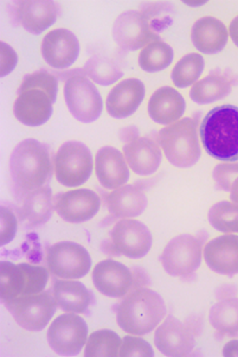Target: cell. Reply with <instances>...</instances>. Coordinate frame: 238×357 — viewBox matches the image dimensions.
<instances>
[{
  "label": "cell",
  "instance_id": "5",
  "mask_svg": "<svg viewBox=\"0 0 238 357\" xmlns=\"http://www.w3.org/2000/svg\"><path fill=\"white\" fill-rule=\"evenodd\" d=\"M158 142L167 160L180 169L193 167L200 159L197 120L185 118L159 131Z\"/></svg>",
  "mask_w": 238,
  "mask_h": 357
},
{
  "label": "cell",
  "instance_id": "34",
  "mask_svg": "<svg viewBox=\"0 0 238 357\" xmlns=\"http://www.w3.org/2000/svg\"><path fill=\"white\" fill-rule=\"evenodd\" d=\"M121 338L111 330H99L88 337L84 356L114 357L119 356Z\"/></svg>",
  "mask_w": 238,
  "mask_h": 357
},
{
  "label": "cell",
  "instance_id": "25",
  "mask_svg": "<svg viewBox=\"0 0 238 357\" xmlns=\"http://www.w3.org/2000/svg\"><path fill=\"white\" fill-rule=\"evenodd\" d=\"M106 204L114 218H136L146 209V192L138 184L123 185L108 194Z\"/></svg>",
  "mask_w": 238,
  "mask_h": 357
},
{
  "label": "cell",
  "instance_id": "32",
  "mask_svg": "<svg viewBox=\"0 0 238 357\" xmlns=\"http://www.w3.org/2000/svg\"><path fill=\"white\" fill-rule=\"evenodd\" d=\"M86 75L100 84L111 86L122 77L123 73L119 64L108 56H93L86 63Z\"/></svg>",
  "mask_w": 238,
  "mask_h": 357
},
{
  "label": "cell",
  "instance_id": "24",
  "mask_svg": "<svg viewBox=\"0 0 238 357\" xmlns=\"http://www.w3.org/2000/svg\"><path fill=\"white\" fill-rule=\"evenodd\" d=\"M187 109L183 96L172 87L159 88L148 101V114L154 123L171 125L180 120Z\"/></svg>",
  "mask_w": 238,
  "mask_h": 357
},
{
  "label": "cell",
  "instance_id": "22",
  "mask_svg": "<svg viewBox=\"0 0 238 357\" xmlns=\"http://www.w3.org/2000/svg\"><path fill=\"white\" fill-rule=\"evenodd\" d=\"M122 153L116 147L104 146L96 153V176L102 187L111 190L126 185L129 169Z\"/></svg>",
  "mask_w": 238,
  "mask_h": 357
},
{
  "label": "cell",
  "instance_id": "18",
  "mask_svg": "<svg viewBox=\"0 0 238 357\" xmlns=\"http://www.w3.org/2000/svg\"><path fill=\"white\" fill-rule=\"evenodd\" d=\"M79 54L77 37L67 29H56L45 35L42 42V56L50 67L65 69L75 63Z\"/></svg>",
  "mask_w": 238,
  "mask_h": 357
},
{
  "label": "cell",
  "instance_id": "20",
  "mask_svg": "<svg viewBox=\"0 0 238 357\" xmlns=\"http://www.w3.org/2000/svg\"><path fill=\"white\" fill-rule=\"evenodd\" d=\"M123 157L136 175L148 176L158 170L163 153L151 138L134 137L123 146Z\"/></svg>",
  "mask_w": 238,
  "mask_h": 357
},
{
  "label": "cell",
  "instance_id": "33",
  "mask_svg": "<svg viewBox=\"0 0 238 357\" xmlns=\"http://www.w3.org/2000/svg\"><path fill=\"white\" fill-rule=\"evenodd\" d=\"M205 67V62L200 54L191 52L182 57L172 70V81L178 88L190 87L197 84Z\"/></svg>",
  "mask_w": 238,
  "mask_h": 357
},
{
  "label": "cell",
  "instance_id": "16",
  "mask_svg": "<svg viewBox=\"0 0 238 357\" xmlns=\"http://www.w3.org/2000/svg\"><path fill=\"white\" fill-rule=\"evenodd\" d=\"M133 272L116 260H104L93 271V282L96 290L111 298H122L133 289Z\"/></svg>",
  "mask_w": 238,
  "mask_h": 357
},
{
  "label": "cell",
  "instance_id": "37",
  "mask_svg": "<svg viewBox=\"0 0 238 357\" xmlns=\"http://www.w3.org/2000/svg\"><path fill=\"white\" fill-rule=\"evenodd\" d=\"M119 356L151 357L154 356V351L148 342L143 338L136 337V335H134V336H126L123 338Z\"/></svg>",
  "mask_w": 238,
  "mask_h": 357
},
{
  "label": "cell",
  "instance_id": "17",
  "mask_svg": "<svg viewBox=\"0 0 238 357\" xmlns=\"http://www.w3.org/2000/svg\"><path fill=\"white\" fill-rule=\"evenodd\" d=\"M99 196L88 189H76L60 194L55 199V211L64 221L81 223L89 221L99 211Z\"/></svg>",
  "mask_w": 238,
  "mask_h": 357
},
{
  "label": "cell",
  "instance_id": "4",
  "mask_svg": "<svg viewBox=\"0 0 238 357\" xmlns=\"http://www.w3.org/2000/svg\"><path fill=\"white\" fill-rule=\"evenodd\" d=\"M166 306L163 298L146 287L132 290L116 310V321L126 333L143 336L151 333L163 321Z\"/></svg>",
  "mask_w": 238,
  "mask_h": 357
},
{
  "label": "cell",
  "instance_id": "23",
  "mask_svg": "<svg viewBox=\"0 0 238 357\" xmlns=\"http://www.w3.org/2000/svg\"><path fill=\"white\" fill-rule=\"evenodd\" d=\"M204 259L216 273L238 274V235H223L209 241L204 247Z\"/></svg>",
  "mask_w": 238,
  "mask_h": 357
},
{
  "label": "cell",
  "instance_id": "39",
  "mask_svg": "<svg viewBox=\"0 0 238 357\" xmlns=\"http://www.w3.org/2000/svg\"><path fill=\"white\" fill-rule=\"evenodd\" d=\"M17 54L8 44L1 42L0 43V75L6 76L8 73L13 72L16 67Z\"/></svg>",
  "mask_w": 238,
  "mask_h": 357
},
{
  "label": "cell",
  "instance_id": "10",
  "mask_svg": "<svg viewBox=\"0 0 238 357\" xmlns=\"http://www.w3.org/2000/svg\"><path fill=\"white\" fill-rule=\"evenodd\" d=\"M202 255V240L193 235L182 234L167 243L160 261L172 277L189 278L200 266Z\"/></svg>",
  "mask_w": 238,
  "mask_h": 357
},
{
  "label": "cell",
  "instance_id": "2",
  "mask_svg": "<svg viewBox=\"0 0 238 357\" xmlns=\"http://www.w3.org/2000/svg\"><path fill=\"white\" fill-rule=\"evenodd\" d=\"M203 146L223 163L238 162V107L221 105L212 108L200 123Z\"/></svg>",
  "mask_w": 238,
  "mask_h": 357
},
{
  "label": "cell",
  "instance_id": "29",
  "mask_svg": "<svg viewBox=\"0 0 238 357\" xmlns=\"http://www.w3.org/2000/svg\"><path fill=\"white\" fill-rule=\"evenodd\" d=\"M23 204L19 214L22 220L29 227L42 226L51 218L52 209L55 203L52 201V192L50 188L44 187L30 191L22 197Z\"/></svg>",
  "mask_w": 238,
  "mask_h": 357
},
{
  "label": "cell",
  "instance_id": "30",
  "mask_svg": "<svg viewBox=\"0 0 238 357\" xmlns=\"http://www.w3.org/2000/svg\"><path fill=\"white\" fill-rule=\"evenodd\" d=\"M209 321L214 329L223 336H237L238 298H222L216 303L209 312Z\"/></svg>",
  "mask_w": 238,
  "mask_h": 357
},
{
  "label": "cell",
  "instance_id": "12",
  "mask_svg": "<svg viewBox=\"0 0 238 357\" xmlns=\"http://www.w3.org/2000/svg\"><path fill=\"white\" fill-rule=\"evenodd\" d=\"M47 264L49 271L58 278L79 279L90 271L92 258L84 246L63 241L48 247Z\"/></svg>",
  "mask_w": 238,
  "mask_h": 357
},
{
  "label": "cell",
  "instance_id": "19",
  "mask_svg": "<svg viewBox=\"0 0 238 357\" xmlns=\"http://www.w3.org/2000/svg\"><path fill=\"white\" fill-rule=\"evenodd\" d=\"M15 16L26 31L40 35L55 23L58 6L52 0H22L15 5Z\"/></svg>",
  "mask_w": 238,
  "mask_h": 357
},
{
  "label": "cell",
  "instance_id": "8",
  "mask_svg": "<svg viewBox=\"0 0 238 357\" xmlns=\"http://www.w3.org/2000/svg\"><path fill=\"white\" fill-rule=\"evenodd\" d=\"M56 178L64 187L76 188L87 182L93 171L90 150L79 142H67L54 158Z\"/></svg>",
  "mask_w": 238,
  "mask_h": 357
},
{
  "label": "cell",
  "instance_id": "35",
  "mask_svg": "<svg viewBox=\"0 0 238 357\" xmlns=\"http://www.w3.org/2000/svg\"><path fill=\"white\" fill-rule=\"evenodd\" d=\"M209 222L214 229L222 233H238L237 204L229 201L216 203L209 211Z\"/></svg>",
  "mask_w": 238,
  "mask_h": 357
},
{
  "label": "cell",
  "instance_id": "7",
  "mask_svg": "<svg viewBox=\"0 0 238 357\" xmlns=\"http://www.w3.org/2000/svg\"><path fill=\"white\" fill-rule=\"evenodd\" d=\"M64 99L72 116L81 123H94L102 113L101 94L84 73H74L65 79Z\"/></svg>",
  "mask_w": 238,
  "mask_h": 357
},
{
  "label": "cell",
  "instance_id": "27",
  "mask_svg": "<svg viewBox=\"0 0 238 357\" xmlns=\"http://www.w3.org/2000/svg\"><path fill=\"white\" fill-rule=\"evenodd\" d=\"M52 296L60 309L72 314H87L94 302L92 292L82 282L75 280H56L52 286Z\"/></svg>",
  "mask_w": 238,
  "mask_h": 357
},
{
  "label": "cell",
  "instance_id": "3",
  "mask_svg": "<svg viewBox=\"0 0 238 357\" xmlns=\"http://www.w3.org/2000/svg\"><path fill=\"white\" fill-rule=\"evenodd\" d=\"M52 170L49 150L38 140H23L13 149L10 174L20 197L44 187L51 178Z\"/></svg>",
  "mask_w": 238,
  "mask_h": 357
},
{
  "label": "cell",
  "instance_id": "38",
  "mask_svg": "<svg viewBox=\"0 0 238 357\" xmlns=\"http://www.w3.org/2000/svg\"><path fill=\"white\" fill-rule=\"evenodd\" d=\"M0 218H1V233H0V243L1 246L8 245L13 241L16 236L17 218L13 211H10L6 206H1L0 209Z\"/></svg>",
  "mask_w": 238,
  "mask_h": 357
},
{
  "label": "cell",
  "instance_id": "21",
  "mask_svg": "<svg viewBox=\"0 0 238 357\" xmlns=\"http://www.w3.org/2000/svg\"><path fill=\"white\" fill-rule=\"evenodd\" d=\"M145 91V84L140 79H123L108 94L106 101L108 113L116 119L131 116L143 103Z\"/></svg>",
  "mask_w": 238,
  "mask_h": 357
},
{
  "label": "cell",
  "instance_id": "31",
  "mask_svg": "<svg viewBox=\"0 0 238 357\" xmlns=\"http://www.w3.org/2000/svg\"><path fill=\"white\" fill-rule=\"evenodd\" d=\"M173 49L163 40H153L141 49L139 66L143 72L158 73L171 66L173 61Z\"/></svg>",
  "mask_w": 238,
  "mask_h": 357
},
{
  "label": "cell",
  "instance_id": "13",
  "mask_svg": "<svg viewBox=\"0 0 238 357\" xmlns=\"http://www.w3.org/2000/svg\"><path fill=\"white\" fill-rule=\"evenodd\" d=\"M49 345L60 355H76L88 340V326L76 314H64L52 321L48 330Z\"/></svg>",
  "mask_w": 238,
  "mask_h": 357
},
{
  "label": "cell",
  "instance_id": "28",
  "mask_svg": "<svg viewBox=\"0 0 238 357\" xmlns=\"http://www.w3.org/2000/svg\"><path fill=\"white\" fill-rule=\"evenodd\" d=\"M236 77L228 72H214L193 84L190 91L192 101L199 105H207L219 101L230 94Z\"/></svg>",
  "mask_w": 238,
  "mask_h": 357
},
{
  "label": "cell",
  "instance_id": "1",
  "mask_svg": "<svg viewBox=\"0 0 238 357\" xmlns=\"http://www.w3.org/2000/svg\"><path fill=\"white\" fill-rule=\"evenodd\" d=\"M58 84L55 76L45 70L25 76L15 101L13 113L26 126H40L52 114Z\"/></svg>",
  "mask_w": 238,
  "mask_h": 357
},
{
  "label": "cell",
  "instance_id": "26",
  "mask_svg": "<svg viewBox=\"0 0 238 357\" xmlns=\"http://www.w3.org/2000/svg\"><path fill=\"white\" fill-rule=\"evenodd\" d=\"M228 29L221 20L214 17H203L197 20L192 30L191 38L197 50L214 55L222 52L228 42Z\"/></svg>",
  "mask_w": 238,
  "mask_h": 357
},
{
  "label": "cell",
  "instance_id": "6",
  "mask_svg": "<svg viewBox=\"0 0 238 357\" xmlns=\"http://www.w3.org/2000/svg\"><path fill=\"white\" fill-rule=\"evenodd\" d=\"M47 268L30 264H0V297L3 302L43 292L48 282Z\"/></svg>",
  "mask_w": 238,
  "mask_h": 357
},
{
  "label": "cell",
  "instance_id": "41",
  "mask_svg": "<svg viewBox=\"0 0 238 357\" xmlns=\"http://www.w3.org/2000/svg\"><path fill=\"white\" fill-rule=\"evenodd\" d=\"M229 32H230L231 40H234V43L238 47V17L231 22Z\"/></svg>",
  "mask_w": 238,
  "mask_h": 357
},
{
  "label": "cell",
  "instance_id": "11",
  "mask_svg": "<svg viewBox=\"0 0 238 357\" xmlns=\"http://www.w3.org/2000/svg\"><path fill=\"white\" fill-rule=\"evenodd\" d=\"M18 326L29 331H40L48 326L55 314V298L50 292L30 294L4 303Z\"/></svg>",
  "mask_w": 238,
  "mask_h": 357
},
{
  "label": "cell",
  "instance_id": "15",
  "mask_svg": "<svg viewBox=\"0 0 238 357\" xmlns=\"http://www.w3.org/2000/svg\"><path fill=\"white\" fill-rule=\"evenodd\" d=\"M154 343L166 356H187L195 349V329L189 323L170 316L155 331Z\"/></svg>",
  "mask_w": 238,
  "mask_h": 357
},
{
  "label": "cell",
  "instance_id": "36",
  "mask_svg": "<svg viewBox=\"0 0 238 357\" xmlns=\"http://www.w3.org/2000/svg\"><path fill=\"white\" fill-rule=\"evenodd\" d=\"M212 176L217 188L230 192L232 202L238 206V162L216 165Z\"/></svg>",
  "mask_w": 238,
  "mask_h": 357
},
{
  "label": "cell",
  "instance_id": "9",
  "mask_svg": "<svg viewBox=\"0 0 238 357\" xmlns=\"http://www.w3.org/2000/svg\"><path fill=\"white\" fill-rule=\"evenodd\" d=\"M152 18L151 11H125L113 23V40L120 48L128 52L145 48L159 40L154 26H152Z\"/></svg>",
  "mask_w": 238,
  "mask_h": 357
},
{
  "label": "cell",
  "instance_id": "42",
  "mask_svg": "<svg viewBox=\"0 0 238 357\" xmlns=\"http://www.w3.org/2000/svg\"><path fill=\"white\" fill-rule=\"evenodd\" d=\"M185 4L189 5V6H202V5L205 4V1H187Z\"/></svg>",
  "mask_w": 238,
  "mask_h": 357
},
{
  "label": "cell",
  "instance_id": "14",
  "mask_svg": "<svg viewBox=\"0 0 238 357\" xmlns=\"http://www.w3.org/2000/svg\"><path fill=\"white\" fill-rule=\"evenodd\" d=\"M111 247L116 255L140 259L150 252L153 243L151 231L143 222L133 218H123L116 223L111 233Z\"/></svg>",
  "mask_w": 238,
  "mask_h": 357
},
{
  "label": "cell",
  "instance_id": "40",
  "mask_svg": "<svg viewBox=\"0 0 238 357\" xmlns=\"http://www.w3.org/2000/svg\"><path fill=\"white\" fill-rule=\"evenodd\" d=\"M224 356H237L238 355V340H234L229 343H226L224 349H223Z\"/></svg>",
  "mask_w": 238,
  "mask_h": 357
}]
</instances>
